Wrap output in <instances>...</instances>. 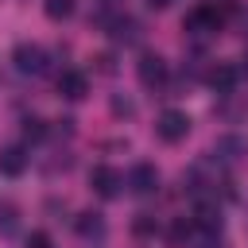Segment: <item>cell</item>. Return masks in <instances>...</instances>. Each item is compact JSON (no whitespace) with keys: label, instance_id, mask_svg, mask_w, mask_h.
<instances>
[{"label":"cell","instance_id":"1","mask_svg":"<svg viewBox=\"0 0 248 248\" xmlns=\"http://www.w3.org/2000/svg\"><path fill=\"white\" fill-rule=\"evenodd\" d=\"M12 62H16V70H19V74H31V78H39V74H46V66H50V54H46L39 43H19V46L12 50Z\"/></svg>","mask_w":248,"mask_h":248},{"label":"cell","instance_id":"2","mask_svg":"<svg viewBox=\"0 0 248 248\" xmlns=\"http://www.w3.org/2000/svg\"><path fill=\"white\" fill-rule=\"evenodd\" d=\"M186 132H190V116H186L182 108H163V112H159L155 136H159L163 143H178V140H186Z\"/></svg>","mask_w":248,"mask_h":248},{"label":"cell","instance_id":"3","mask_svg":"<svg viewBox=\"0 0 248 248\" xmlns=\"http://www.w3.org/2000/svg\"><path fill=\"white\" fill-rule=\"evenodd\" d=\"M89 186H93V194L97 198H120V190H124V174L116 170V167H93L89 170Z\"/></svg>","mask_w":248,"mask_h":248},{"label":"cell","instance_id":"4","mask_svg":"<svg viewBox=\"0 0 248 248\" xmlns=\"http://www.w3.org/2000/svg\"><path fill=\"white\" fill-rule=\"evenodd\" d=\"M182 27H186L190 35H213V31L221 27V12H217L213 4H202V8H194V12L182 19Z\"/></svg>","mask_w":248,"mask_h":248},{"label":"cell","instance_id":"5","mask_svg":"<svg viewBox=\"0 0 248 248\" xmlns=\"http://www.w3.org/2000/svg\"><path fill=\"white\" fill-rule=\"evenodd\" d=\"M136 74H140V81L147 85V89H155V85H163L167 81V62H163V54H140V62H136Z\"/></svg>","mask_w":248,"mask_h":248},{"label":"cell","instance_id":"6","mask_svg":"<svg viewBox=\"0 0 248 248\" xmlns=\"http://www.w3.org/2000/svg\"><path fill=\"white\" fill-rule=\"evenodd\" d=\"M124 182H128L132 194H155V190H159V170H155L151 163H136Z\"/></svg>","mask_w":248,"mask_h":248},{"label":"cell","instance_id":"7","mask_svg":"<svg viewBox=\"0 0 248 248\" xmlns=\"http://www.w3.org/2000/svg\"><path fill=\"white\" fill-rule=\"evenodd\" d=\"M58 93H62L66 101H81V97L89 93L85 74H81V70H62V74H58Z\"/></svg>","mask_w":248,"mask_h":248},{"label":"cell","instance_id":"8","mask_svg":"<svg viewBox=\"0 0 248 248\" xmlns=\"http://www.w3.org/2000/svg\"><path fill=\"white\" fill-rule=\"evenodd\" d=\"M236 81H240V70H236L232 62H217V66L209 70V85H213L217 93H232Z\"/></svg>","mask_w":248,"mask_h":248},{"label":"cell","instance_id":"9","mask_svg":"<svg viewBox=\"0 0 248 248\" xmlns=\"http://www.w3.org/2000/svg\"><path fill=\"white\" fill-rule=\"evenodd\" d=\"M23 170H27V151L23 147H0V174L19 178Z\"/></svg>","mask_w":248,"mask_h":248},{"label":"cell","instance_id":"10","mask_svg":"<svg viewBox=\"0 0 248 248\" xmlns=\"http://www.w3.org/2000/svg\"><path fill=\"white\" fill-rule=\"evenodd\" d=\"M108 39H112V43H124V46H132V43H140V23H136V19H128V16H124V19H112V23H108Z\"/></svg>","mask_w":248,"mask_h":248},{"label":"cell","instance_id":"11","mask_svg":"<svg viewBox=\"0 0 248 248\" xmlns=\"http://www.w3.org/2000/svg\"><path fill=\"white\" fill-rule=\"evenodd\" d=\"M74 229H78V236H85V240H101L105 236V217L101 213H78V221H74Z\"/></svg>","mask_w":248,"mask_h":248},{"label":"cell","instance_id":"12","mask_svg":"<svg viewBox=\"0 0 248 248\" xmlns=\"http://www.w3.org/2000/svg\"><path fill=\"white\" fill-rule=\"evenodd\" d=\"M190 240H194V221L178 217V221L170 225V244H174V248H190Z\"/></svg>","mask_w":248,"mask_h":248},{"label":"cell","instance_id":"13","mask_svg":"<svg viewBox=\"0 0 248 248\" xmlns=\"http://www.w3.org/2000/svg\"><path fill=\"white\" fill-rule=\"evenodd\" d=\"M16 229H19V209L4 202V205H0V236H12Z\"/></svg>","mask_w":248,"mask_h":248},{"label":"cell","instance_id":"14","mask_svg":"<svg viewBox=\"0 0 248 248\" xmlns=\"http://www.w3.org/2000/svg\"><path fill=\"white\" fill-rule=\"evenodd\" d=\"M43 12L50 19H70L74 16V0H43Z\"/></svg>","mask_w":248,"mask_h":248},{"label":"cell","instance_id":"15","mask_svg":"<svg viewBox=\"0 0 248 248\" xmlns=\"http://www.w3.org/2000/svg\"><path fill=\"white\" fill-rule=\"evenodd\" d=\"M43 136H46V124H43L39 116L23 120V140H43Z\"/></svg>","mask_w":248,"mask_h":248},{"label":"cell","instance_id":"16","mask_svg":"<svg viewBox=\"0 0 248 248\" xmlns=\"http://www.w3.org/2000/svg\"><path fill=\"white\" fill-rule=\"evenodd\" d=\"M132 229H136V232H140V236H151V232H159V225H155V221H151V217H147V213H140V217H136V225H132Z\"/></svg>","mask_w":248,"mask_h":248},{"label":"cell","instance_id":"17","mask_svg":"<svg viewBox=\"0 0 248 248\" xmlns=\"http://www.w3.org/2000/svg\"><path fill=\"white\" fill-rule=\"evenodd\" d=\"M27 248H50V232H43V229H35V232L27 236Z\"/></svg>","mask_w":248,"mask_h":248},{"label":"cell","instance_id":"18","mask_svg":"<svg viewBox=\"0 0 248 248\" xmlns=\"http://www.w3.org/2000/svg\"><path fill=\"white\" fill-rule=\"evenodd\" d=\"M112 112H124V116H128V112H132V101H120V97H116V101H112Z\"/></svg>","mask_w":248,"mask_h":248},{"label":"cell","instance_id":"19","mask_svg":"<svg viewBox=\"0 0 248 248\" xmlns=\"http://www.w3.org/2000/svg\"><path fill=\"white\" fill-rule=\"evenodd\" d=\"M147 8H170V0H147Z\"/></svg>","mask_w":248,"mask_h":248},{"label":"cell","instance_id":"20","mask_svg":"<svg viewBox=\"0 0 248 248\" xmlns=\"http://www.w3.org/2000/svg\"><path fill=\"white\" fill-rule=\"evenodd\" d=\"M101 4H108V8H112V4H120V0H101Z\"/></svg>","mask_w":248,"mask_h":248}]
</instances>
